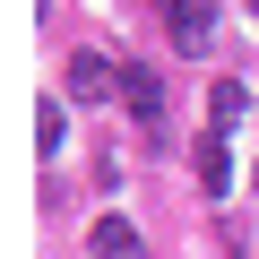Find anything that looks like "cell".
<instances>
[{"label": "cell", "instance_id": "obj_5", "mask_svg": "<svg viewBox=\"0 0 259 259\" xmlns=\"http://www.w3.org/2000/svg\"><path fill=\"white\" fill-rule=\"evenodd\" d=\"M199 182H207V199L233 182V156H225V139H199Z\"/></svg>", "mask_w": 259, "mask_h": 259}, {"label": "cell", "instance_id": "obj_4", "mask_svg": "<svg viewBox=\"0 0 259 259\" xmlns=\"http://www.w3.org/2000/svg\"><path fill=\"white\" fill-rule=\"evenodd\" d=\"M69 95L78 104H104V95H121V69L104 52H69Z\"/></svg>", "mask_w": 259, "mask_h": 259}, {"label": "cell", "instance_id": "obj_3", "mask_svg": "<svg viewBox=\"0 0 259 259\" xmlns=\"http://www.w3.org/2000/svg\"><path fill=\"white\" fill-rule=\"evenodd\" d=\"M87 259H147V242H139L130 216H95L87 225Z\"/></svg>", "mask_w": 259, "mask_h": 259}, {"label": "cell", "instance_id": "obj_2", "mask_svg": "<svg viewBox=\"0 0 259 259\" xmlns=\"http://www.w3.org/2000/svg\"><path fill=\"white\" fill-rule=\"evenodd\" d=\"M121 104L139 112V130H147V139L164 130V78H156V69H121Z\"/></svg>", "mask_w": 259, "mask_h": 259}, {"label": "cell", "instance_id": "obj_1", "mask_svg": "<svg viewBox=\"0 0 259 259\" xmlns=\"http://www.w3.org/2000/svg\"><path fill=\"white\" fill-rule=\"evenodd\" d=\"M164 26H173V52H207V35H216V9L207 0H164Z\"/></svg>", "mask_w": 259, "mask_h": 259}, {"label": "cell", "instance_id": "obj_6", "mask_svg": "<svg viewBox=\"0 0 259 259\" xmlns=\"http://www.w3.org/2000/svg\"><path fill=\"white\" fill-rule=\"evenodd\" d=\"M35 147H44V156H61V104H52V95L35 104Z\"/></svg>", "mask_w": 259, "mask_h": 259}]
</instances>
